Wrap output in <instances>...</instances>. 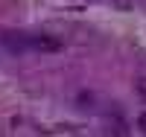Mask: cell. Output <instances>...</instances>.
<instances>
[{"mask_svg":"<svg viewBox=\"0 0 146 137\" xmlns=\"http://www.w3.org/2000/svg\"><path fill=\"white\" fill-rule=\"evenodd\" d=\"M140 126H143V131H146V117H140Z\"/></svg>","mask_w":146,"mask_h":137,"instance_id":"1","label":"cell"}]
</instances>
